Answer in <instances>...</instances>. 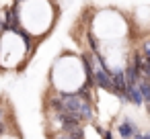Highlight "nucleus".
<instances>
[{
	"instance_id": "obj_1",
	"label": "nucleus",
	"mask_w": 150,
	"mask_h": 139,
	"mask_svg": "<svg viewBox=\"0 0 150 139\" xmlns=\"http://www.w3.org/2000/svg\"><path fill=\"white\" fill-rule=\"evenodd\" d=\"M45 108L56 110V112H66V115L78 119L80 123H88L95 119L93 98L86 92H58L56 98L47 100Z\"/></svg>"
},
{
	"instance_id": "obj_2",
	"label": "nucleus",
	"mask_w": 150,
	"mask_h": 139,
	"mask_svg": "<svg viewBox=\"0 0 150 139\" xmlns=\"http://www.w3.org/2000/svg\"><path fill=\"white\" fill-rule=\"evenodd\" d=\"M138 133V125L129 119V117H123V121L117 125V135L121 139H134V135Z\"/></svg>"
},
{
	"instance_id": "obj_3",
	"label": "nucleus",
	"mask_w": 150,
	"mask_h": 139,
	"mask_svg": "<svg viewBox=\"0 0 150 139\" xmlns=\"http://www.w3.org/2000/svg\"><path fill=\"white\" fill-rule=\"evenodd\" d=\"M125 98H127V102L134 104V106H142V104H144V96H142V92H140V88H138V82L127 84V88H125Z\"/></svg>"
},
{
	"instance_id": "obj_4",
	"label": "nucleus",
	"mask_w": 150,
	"mask_h": 139,
	"mask_svg": "<svg viewBox=\"0 0 150 139\" xmlns=\"http://www.w3.org/2000/svg\"><path fill=\"white\" fill-rule=\"evenodd\" d=\"M99 133H101V137H103V139H113V135H111V131H109V129H99Z\"/></svg>"
},
{
	"instance_id": "obj_5",
	"label": "nucleus",
	"mask_w": 150,
	"mask_h": 139,
	"mask_svg": "<svg viewBox=\"0 0 150 139\" xmlns=\"http://www.w3.org/2000/svg\"><path fill=\"white\" fill-rule=\"evenodd\" d=\"M142 51H144V55L150 59V41H146V43H144V49H142Z\"/></svg>"
},
{
	"instance_id": "obj_6",
	"label": "nucleus",
	"mask_w": 150,
	"mask_h": 139,
	"mask_svg": "<svg viewBox=\"0 0 150 139\" xmlns=\"http://www.w3.org/2000/svg\"><path fill=\"white\" fill-rule=\"evenodd\" d=\"M144 137H146V139H150V131H146V133H144Z\"/></svg>"
}]
</instances>
